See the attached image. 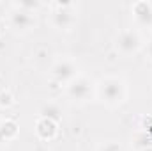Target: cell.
I'll return each instance as SVG.
<instances>
[{
  "label": "cell",
  "mask_w": 152,
  "mask_h": 151,
  "mask_svg": "<svg viewBox=\"0 0 152 151\" xmlns=\"http://www.w3.org/2000/svg\"><path fill=\"white\" fill-rule=\"evenodd\" d=\"M142 151H152V146H149V148H145V150H142Z\"/></svg>",
  "instance_id": "obj_17"
},
{
  "label": "cell",
  "mask_w": 152,
  "mask_h": 151,
  "mask_svg": "<svg viewBox=\"0 0 152 151\" xmlns=\"http://www.w3.org/2000/svg\"><path fill=\"white\" fill-rule=\"evenodd\" d=\"M20 133V126L14 119H2L0 121V142L14 141Z\"/></svg>",
  "instance_id": "obj_9"
},
{
  "label": "cell",
  "mask_w": 152,
  "mask_h": 151,
  "mask_svg": "<svg viewBox=\"0 0 152 151\" xmlns=\"http://www.w3.org/2000/svg\"><path fill=\"white\" fill-rule=\"evenodd\" d=\"M131 146H133L134 151H142L145 148H149V146H152V135L147 133L145 130H142V128L136 130L131 135Z\"/></svg>",
  "instance_id": "obj_10"
},
{
  "label": "cell",
  "mask_w": 152,
  "mask_h": 151,
  "mask_svg": "<svg viewBox=\"0 0 152 151\" xmlns=\"http://www.w3.org/2000/svg\"><path fill=\"white\" fill-rule=\"evenodd\" d=\"M142 46H143V39L140 36V32L134 30V29H124L115 38V48H117V52L120 55H126V57L138 53L142 50Z\"/></svg>",
  "instance_id": "obj_5"
},
{
  "label": "cell",
  "mask_w": 152,
  "mask_h": 151,
  "mask_svg": "<svg viewBox=\"0 0 152 151\" xmlns=\"http://www.w3.org/2000/svg\"><path fill=\"white\" fill-rule=\"evenodd\" d=\"M39 115L41 117H48V119H53V121H60V117H62V110H60V107L57 105V103H53V101H48V103H42V107H41V110H39Z\"/></svg>",
  "instance_id": "obj_11"
},
{
  "label": "cell",
  "mask_w": 152,
  "mask_h": 151,
  "mask_svg": "<svg viewBox=\"0 0 152 151\" xmlns=\"http://www.w3.org/2000/svg\"><path fill=\"white\" fill-rule=\"evenodd\" d=\"M78 21V7L75 2H55L51 4L50 23L53 29L67 32L73 30Z\"/></svg>",
  "instance_id": "obj_2"
},
{
  "label": "cell",
  "mask_w": 152,
  "mask_h": 151,
  "mask_svg": "<svg viewBox=\"0 0 152 151\" xmlns=\"http://www.w3.org/2000/svg\"><path fill=\"white\" fill-rule=\"evenodd\" d=\"M145 53H147V59L152 61V36L147 39V43H145Z\"/></svg>",
  "instance_id": "obj_15"
},
{
  "label": "cell",
  "mask_w": 152,
  "mask_h": 151,
  "mask_svg": "<svg viewBox=\"0 0 152 151\" xmlns=\"http://www.w3.org/2000/svg\"><path fill=\"white\" fill-rule=\"evenodd\" d=\"M142 130H145L147 133H151V135H152V117L145 119V124H143V128H142Z\"/></svg>",
  "instance_id": "obj_16"
},
{
  "label": "cell",
  "mask_w": 152,
  "mask_h": 151,
  "mask_svg": "<svg viewBox=\"0 0 152 151\" xmlns=\"http://www.w3.org/2000/svg\"><path fill=\"white\" fill-rule=\"evenodd\" d=\"M12 7H14V9H21V11H27V13L36 14L39 9L42 7V4L37 2V0H23V2H12Z\"/></svg>",
  "instance_id": "obj_12"
},
{
  "label": "cell",
  "mask_w": 152,
  "mask_h": 151,
  "mask_svg": "<svg viewBox=\"0 0 152 151\" xmlns=\"http://www.w3.org/2000/svg\"><path fill=\"white\" fill-rule=\"evenodd\" d=\"M14 105V96L9 89H0V109H9Z\"/></svg>",
  "instance_id": "obj_13"
},
{
  "label": "cell",
  "mask_w": 152,
  "mask_h": 151,
  "mask_svg": "<svg viewBox=\"0 0 152 151\" xmlns=\"http://www.w3.org/2000/svg\"><path fill=\"white\" fill-rule=\"evenodd\" d=\"M131 14L138 27H142V29L152 27V2H149V0L134 2L131 7Z\"/></svg>",
  "instance_id": "obj_7"
},
{
  "label": "cell",
  "mask_w": 152,
  "mask_h": 151,
  "mask_svg": "<svg viewBox=\"0 0 152 151\" xmlns=\"http://www.w3.org/2000/svg\"><path fill=\"white\" fill-rule=\"evenodd\" d=\"M97 151H124L122 150V146L118 144V142H115V141H110V142H104V144H101Z\"/></svg>",
  "instance_id": "obj_14"
},
{
  "label": "cell",
  "mask_w": 152,
  "mask_h": 151,
  "mask_svg": "<svg viewBox=\"0 0 152 151\" xmlns=\"http://www.w3.org/2000/svg\"><path fill=\"white\" fill-rule=\"evenodd\" d=\"M9 27L18 34H27L32 29H36V14L12 7L9 14Z\"/></svg>",
  "instance_id": "obj_6"
},
{
  "label": "cell",
  "mask_w": 152,
  "mask_h": 151,
  "mask_svg": "<svg viewBox=\"0 0 152 151\" xmlns=\"http://www.w3.org/2000/svg\"><path fill=\"white\" fill-rule=\"evenodd\" d=\"M66 94L73 101H80V103L90 101L96 96V82L85 75H78L73 82L66 85Z\"/></svg>",
  "instance_id": "obj_3"
},
{
  "label": "cell",
  "mask_w": 152,
  "mask_h": 151,
  "mask_svg": "<svg viewBox=\"0 0 152 151\" xmlns=\"http://www.w3.org/2000/svg\"><path fill=\"white\" fill-rule=\"evenodd\" d=\"M36 133L39 139L42 141H53L58 133V123L48 117H41L39 115L36 121Z\"/></svg>",
  "instance_id": "obj_8"
},
{
  "label": "cell",
  "mask_w": 152,
  "mask_h": 151,
  "mask_svg": "<svg viewBox=\"0 0 152 151\" xmlns=\"http://www.w3.org/2000/svg\"><path fill=\"white\" fill-rule=\"evenodd\" d=\"M78 75H81L80 73V66L76 64V61H73L71 57L57 59L51 64V68H50V76L53 78V82L62 84V85H67Z\"/></svg>",
  "instance_id": "obj_4"
},
{
  "label": "cell",
  "mask_w": 152,
  "mask_h": 151,
  "mask_svg": "<svg viewBox=\"0 0 152 151\" xmlns=\"http://www.w3.org/2000/svg\"><path fill=\"white\" fill-rule=\"evenodd\" d=\"M96 94L106 107H118L127 98V85L120 76H104L96 82Z\"/></svg>",
  "instance_id": "obj_1"
}]
</instances>
